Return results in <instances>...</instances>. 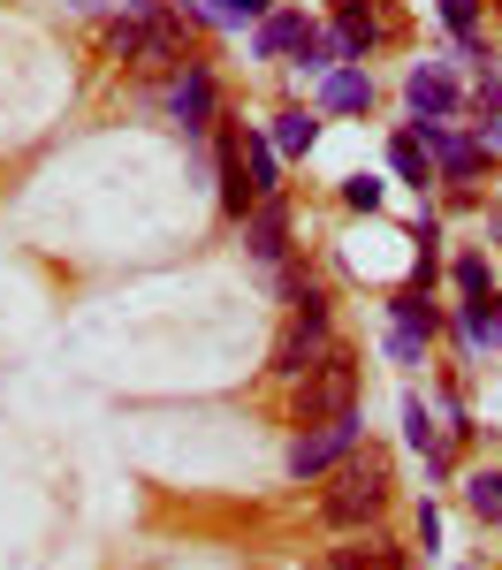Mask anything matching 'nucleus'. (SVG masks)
Masks as SVG:
<instances>
[{
    "label": "nucleus",
    "instance_id": "nucleus-1",
    "mask_svg": "<svg viewBox=\"0 0 502 570\" xmlns=\"http://www.w3.org/2000/svg\"><path fill=\"white\" fill-rule=\"evenodd\" d=\"M381 502H388V464H381L373 449H351V456L335 464L327 494H319V518L335 532H351V525H365V518H381Z\"/></svg>",
    "mask_w": 502,
    "mask_h": 570
},
{
    "label": "nucleus",
    "instance_id": "nucleus-2",
    "mask_svg": "<svg viewBox=\"0 0 502 570\" xmlns=\"http://www.w3.org/2000/svg\"><path fill=\"white\" fill-rule=\"evenodd\" d=\"M289 335L274 343V373L282 381H297V373H313L319 357L335 351V327H327V297H319L313 282H289Z\"/></svg>",
    "mask_w": 502,
    "mask_h": 570
},
{
    "label": "nucleus",
    "instance_id": "nucleus-3",
    "mask_svg": "<svg viewBox=\"0 0 502 570\" xmlns=\"http://www.w3.org/2000/svg\"><path fill=\"white\" fill-rule=\"evenodd\" d=\"M358 411V357L327 351L313 373H297V426H319V419H343Z\"/></svg>",
    "mask_w": 502,
    "mask_h": 570
},
{
    "label": "nucleus",
    "instance_id": "nucleus-4",
    "mask_svg": "<svg viewBox=\"0 0 502 570\" xmlns=\"http://www.w3.org/2000/svg\"><path fill=\"white\" fill-rule=\"evenodd\" d=\"M358 441H365V419H358V411L319 419V426H297V441H289V480H319V472H335Z\"/></svg>",
    "mask_w": 502,
    "mask_h": 570
},
{
    "label": "nucleus",
    "instance_id": "nucleus-5",
    "mask_svg": "<svg viewBox=\"0 0 502 570\" xmlns=\"http://www.w3.org/2000/svg\"><path fill=\"white\" fill-rule=\"evenodd\" d=\"M107 53L130 61V69H183V61H190V53H183V31L168 23V16H152V23L122 16V23L107 31Z\"/></svg>",
    "mask_w": 502,
    "mask_h": 570
},
{
    "label": "nucleus",
    "instance_id": "nucleus-6",
    "mask_svg": "<svg viewBox=\"0 0 502 570\" xmlns=\"http://www.w3.org/2000/svg\"><path fill=\"white\" fill-rule=\"evenodd\" d=\"M404 99H411V122H450L464 91H456V77L442 69V61H419L411 85H404Z\"/></svg>",
    "mask_w": 502,
    "mask_h": 570
},
{
    "label": "nucleus",
    "instance_id": "nucleus-7",
    "mask_svg": "<svg viewBox=\"0 0 502 570\" xmlns=\"http://www.w3.org/2000/svg\"><path fill=\"white\" fill-rule=\"evenodd\" d=\"M168 107H176V122L190 137L214 122V107H222V91H214V69H198V61H183L176 69V91H168Z\"/></svg>",
    "mask_w": 502,
    "mask_h": 570
},
{
    "label": "nucleus",
    "instance_id": "nucleus-8",
    "mask_svg": "<svg viewBox=\"0 0 502 570\" xmlns=\"http://www.w3.org/2000/svg\"><path fill=\"white\" fill-rule=\"evenodd\" d=\"M244 252H252L259 266H282V252H289V206H282V198H259V206H252Z\"/></svg>",
    "mask_w": 502,
    "mask_h": 570
},
{
    "label": "nucleus",
    "instance_id": "nucleus-9",
    "mask_svg": "<svg viewBox=\"0 0 502 570\" xmlns=\"http://www.w3.org/2000/svg\"><path fill=\"white\" fill-rule=\"evenodd\" d=\"M419 145L442 160V176H450V183H472V176H480V145H472V137H456L450 122H419Z\"/></svg>",
    "mask_w": 502,
    "mask_h": 570
},
{
    "label": "nucleus",
    "instance_id": "nucleus-10",
    "mask_svg": "<svg viewBox=\"0 0 502 570\" xmlns=\"http://www.w3.org/2000/svg\"><path fill=\"white\" fill-rule=\"evenodd\" d=\"M456 327H464V351H502V297L495 289L488 297H464Z\"/></svg>",
    "mask_w": 502,
    "mask_h": 570
},
{
    "label": "nucleus",
    "instance_id": "nucleus-11",
    "mask_svg": "<svg viewBox=\"0 0 502 570\" xmlns=\"http://www.w3.org/2000/svg\"><path fill=\"white\" fill-rule=\"evenodd\" d=\"M404 441L419 449V456H426V472H434V480L450 472V434L426 419V403H404Z\"/></svg>",
    "mask_w": 502,
    "mask_h": 570
},
{
    "label": "nucleus",
    "instance_id": "nucleus-12",
    "mask_svg": "<svg viewBox=\"0 0 502 570\" xmlns=\"http://www.w3.org/2000/svg\"><path fill=\"white\" fill-rule=\"evenodd\" d=\"M319 107H327V115H365V107H373V77H365V69H327Z\"/></svg>",
    "mask_w": 502,
    "mask_h": 570
},
{
    "label": "nucleus",
    "instance_id": "nucleus-13",
    "mask_svg": "<svg viewBox=\"0 0 502 570\" xmlns=\"http://www.w3.org/2000/svg\"><path fill=\"white\" fill-rule=\"evenodd\" d=\"M222 206H228V214L259 206V190H252V176H244V130L222 137Z\"/></svg>",
    "mask_w": 502,
    "mask_h": 570
},
{
    "label": "nucleus",
    "instance_id": "nucleus-14",
    "mask_svg": "<svg viewBox=\"0 0 502 570\" xmlns=\"http://www.w3.org/2000/svg\"><path fill=\"white\" fill-rule=\"evenodd\" d=\"M381 39L373 8H335V61H365V46Z\"/></svg>",
    "mask_w": 502,
    "mask_h": 570
},
{
    "label": "nucleus",
    "instance_id": "nucleus-15",
    "mask_svg": "<svg viewBox=\"0 0 502 570\" xmlns=\"http://www.w3.org/2000/svg\"><path fill=\"white\" fill-rule=\"evenodd\" d=\"M305 39H313V23H305L297 8H267V23H259V39H252V46L274 61V53H297Z\"/></svg>",
    "mask_w": 502,
    "mask_h": 570
},
{
    "label": "nucleus",
    "instance_id": "nucleus-16",
    "mask_svg": "<svg viewBox=\"0 0 502 570\" xmlns=\"http://www.w3.org/2000/svg\"><path fill=\"white\" fill-rule=\"evenodd\" d=\"M319 145V115H305V107H289V115H274V153H289V160H305Z\"/></svg>",
    "mask_w": 502,
    "mask_h": 570
},
{
    "label": "nucleus",
    "instance_id": "nucleus-17",
    "mask_svg": "<svg viewBox=\"0 0 502 570\" xmlns=\"http://www.w3.org/2000/svg\"><path fill=\"white\" fill-rule=\"evenodd\" d=\"M244 176H252L259 198H274V183H282V153H274L267 137H244Z\"/></svg>",
    "mask_w": 502,
    "mask_h": 570
},
{
    "label": "nucleus",
    "instance_id": "nucleus-18",
    "mask_svg": "<svg viewBox=\"0 0 502 570\" xmlns=\"http://www.w3.org/2000/svg\"><path fill=\"white\" fill-rule=\"evenodd\" d=\"M319 570H404V556H396L388 540H365V548H343V556H327Z\"/></svg>",
    "mask_w": 502,
    "mask_h": 570
},
{
    "label": "nucleus",
    "instance_id": "nucleus-19",
    "mask_svg": "<svg viewBox=\"0 0 502 570\" xmlns=\"http://www.w3.org/2000/svg\"><path fill=\"white\" fill-rule=\"evenodd\" d=\"M388 320H396V327H419V335L442 327V312L426 305V289H396V297H388Z\"/></svg>",
    "mask_w": 502,
    "mask_h": 570
},
{
    "label": "nucleus",
    "instance_id": "nucleus-20",
    "mask_svg": "<svg viewBox=\"0 0 502 570\" xmlns=\"http://www.w3.org/2000/svg\"><path fill=\"white\" fill-rule=\"evenodd\" d=\"M464 502H472L480 525H502V472H472L464 480Z\"/></svg>",
    "mask_w": 502,
    "mask_h": 570
},
{
    "label": "nucleus",
    "instance_id": "nucleus-21",
    "mask_svg": "<svg viewBox=\"0 0 502 570\" xmlns=\"http://www.w3.org/2000/svg\"><path fill=\"white\" fill-rule=\"evenodd\" d=\"M388 168H396L404 183H419V190H426V145H419V130H404L396 145H388Z\"/></svg>",
    "mask_w": 502,
    "mask_h": 570
},
{
    "label": "nucleus",
    "instance_id": "nucleus-22",
    "mask_svg": "<svg viewBox=\"0 0 502 570\" xmlns=\"http://www.w3.org/2000/svg\"><path fill=\"white\" fill-rule=\"evenodd\" d=\"M426 343H434V335H419V327H396V320H388V357H396V365H426Z\"/></svg>",
    "mask_w": 502,
    "mask_h": 570
},
{
    "label": "nucleus",
    "instance_id": "nucleus-23",
    "mask_svg": "<svg viewBox=\"0 0 502 570\" xmlns=\"http://www.w3.org/2000/svg\"><path fill=\"white\" fill-rule=\"evenodd\" d=\"M456 289H464V297H488V289H495V274H488L480 252H464V259H456Z\"/></svg>",
    "mask_w": 502,
    "mask_h": 570
},
{
    "label": "nucleus",
    "instance_id": "nucleus-24",
    "mask_svg": "<svg viewBox=\"0 0 502 570\" xmlns=\"http://www.w3.org/2000/svg\"><path fill=\"white\" fill-rule=\"evenodd\" d=\"M274 0H206V23H252V16H267Z\"/></svg>",
    "mask_w": 502,
    "mask_h": 570
},
{
    "label": "nucleus",
    "instance_id": "nucleus-25",
    "mask_svg": "<svg viewBox=\"0 0 502 570\" xmlns=\"http://www.w3.org/2000/svg\"><path fill=\"white\" fill-rule=\"evenodd\" d=\"M297 69H305V77H327V69H335V39H319V31H313V39L297 46Z\"/></svg>",
    "mask_w": 502,
    "mask_h": 570
},
{
    "label": "nucleus",
    "instance_id": "nucleus-26",
    "mask_svg": "<svg viewBox=\"0 0 502 570\" xmlns=\"http://www.w3.org/2000/svg\"><path fill=\"white\" fill-rule=\"evenodd\" d=\"M472 107H480L488 122H502V69H495V61L480 69V91H472Z\"/></svg>",
    "mask_w": 502,
    "mask_h": 570
},
{
    "label": "nucleus",
    "instance_id": "nucleus-27",
    "mask_svg": "<svg viewBox=\"0 0 502 570\" xmlns=\"http://www.w3.org/2000/svg\"><path fill=\"white\" fill-rule=\"evenodd\" d=\"M343 198H351L358 214H373V206H381V183H373V176H351V183H343Z\"/></svg>",
    "mask_w": 502,
    "mask_h": 570
},
{
    "label": "nucleus",
    "instance_id": "nucleus-28",
    "mask_svg": "<svg viewBox=\"0 0 502 570\" xmlns=\"http://www.w3.org/2000/svg\"><path fill=\"white\" fill-rule=\"evenodd\" d=\"M419 540H426V548L442 540V510H434V502H419Z\"/></svg>",
    "mask_w": 502,
    "mask_h": 570
},
{
    "label": "nucleus",
    "instance_id": "nucleus-29",
    "mask_svg": "<svg viewBox=\"0 0 502 570\" xmlns=\"http://www.w3.org/2000/svg\"><path fill=\"white\" fill-rule=\"evenodd\" d=\"M335 8H365V0H335Z\"/></svg>",
    "mask_w": 502,
    "mask_h": 570
},
{
    "label": "nucleus",
    "instance_id": "nucleus-30",
    "mask_svg": "<svg viewBox=\"0 0 502 570\" xmlns=\"http://www.w3.org/2000/svg\"><path fill=\"white\" fill-rule=\"evenodd\" d=\"M77 8H99V0H77Z\"/></svg>",
    "mask_w": 502,
    "mask_h": 570
},
{
    "label": "nucleus",
    "instance_id": "nucleus-31",
    "mask_svg": "<svg viewBox=\"0 0 502 570\" xmlns=\"http://www.w3.org/2000/svg\"><path fill=\"white\" fill-rule=\"evenodd\" d=\"M495 236H502V220H495Z\"/></svg>",
    "mask_w": 502,
    "mask_h": 570
}]
</instances>
